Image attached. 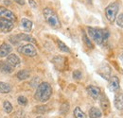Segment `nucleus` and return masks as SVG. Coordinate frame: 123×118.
Listing matches in <instances>:
<instances>
[{
	"instance_id": "nucleus-1",
	"label": "nucleus",
	"mask_w": 123,
	"mask_h": 118,
	"mask_svg": "<svg viewBox=\"0 0 123 118\" xmlns=\"http://www.w3.org/2000/svg\"><path fill=\"white\" fill-rule=\"evenodd\" d=\"M51 94H52V87L50 86V84L47 82H42L36 89L34 98L39 102L45 103L51 97Z\"/></svg>"
},
{
	"instance_id": "nucleus-2",
	"label": "nucleus",
	"mask_w": 123,
	"mask_h": 118,
	"mask_svg": "<svg viewBox=\"0 0 123 118\" xmlns=\"http://www.w3.org/2000/svg\"><path fill=\"white\" fill-rule=\"evenodd\" d=\"M87 32L89 37L98 44H102L109 37V31L107 30L96 29V28H87Z\"/></svg>"
},
{
	"instance_id": "nucleus-3",
	"label": "nucleus",
	"mask_w": 123,
	"mask_h": 118,
	"mask_svg": "<svg viewBox=\"0 0 123 118\" xmlns=\"http://www.w3.org/2000/svg\"><path fill=\"white\" fill-rule=\"evenodd\" d=\"M43 14L46 19V23L52 27L53 29H60L61 28V22L60 19L58 17V15L56 14V12L50 9V8H45L43 11Z\"/></svg>"
},
{
	"instance_id": "nucleus-4",
	"label": "nucleus",
	"mask_w": 123,
	"mask_h": 118,
	"mask_svg": "<svg viewBox=\"0 0 123 118\" xmlns=\"http://www.w3.org/2000/svg\"><path fill=\"white\" fill-rule=\"evenodd\" d=\"M118 10H119V5L117 2L111 3L109 6H107V8L105 9V15H106V18L108 19L109 22L114 23L116 21Z\"/></svg>"
},
{
	"instance_id": "nucleus-5",
	"label": "nucleus",
	"mask_w": 123,
	"mask_h": 118,
	"mask_svg": "<svg viewBox=\"0 0 123 118\" xmlns=\"http://www.w3.org/2000/svg\"><path fill=\"white\" fill-rule=\"evenodd\" d=\"M18 51L21 52L22 54L28 56V57H35L37 55V50L34 47V45L31 44H27L24 45H21L18 47Z\"/></svg>"
},
{
	"instance_id": "nucleus-6",
	"label": "nucleus",
	"mask_w": 123,
	"mask_h": 118,
	"mask_svg": "<svg viewBox=\"0 0 123 118\" xmlns=\"http://www.w3.org/2000/svg\"><path fill=\"white\" fill-rule=\"evenodd\" d=\"M14 27V24L12 21L8 20V19H4V18H0V30L2 32H10L12 31Z\"/></svg>"
},
{
	"instance_id": "nucleus-7",
	"label": "nucleus",
	"mask_w": 123,
	"mask_h": 118,
	"mask_svg": "<svg viewBox=\"0 0 123 118\" xmlns=\"http://www.w3.org/2000/svg\"><path fill=\"white\" fill-rule=\"evenodd\" d=\"M108 88L111 92H117L120 90V85H119V79L117 76H113L110 79H109V84H108Z\"/></svg>"
},
{
	"instance_id": "nucleus-8",
	"label": "nucleus",
	"mask_w": 123,
	"mask_h": 118,
	"mask_svg": "<svg viewBox=\"0 0 123 118\" xmlns=\"http://www.w3.org/2000/svg\"><path fill=\"white\" fill-rule=\"evenodd\" d=\"M0 18H4V19H8L11 20L12 22L16 21V17L13 12H12L10 10L4 8V7H0Z\"/></svg>"
},
{
	"instance_id": "nucleus-9",
	"label": "nucleus",
	"mask_w": 123,
	"mask_h": 118,
	"mask_svg": "<svg viewBox=\"0 0 123 118\" xmlns=\"http://www.w3.org/2000/svg\"><path fill=\"white\" fill-rule=\"evenodd\" d=\"M86 91L88 93V94L94 98V99H98L99 98L100 94H101V92H100V89L97 86H94V85H89L87 88H86Z\"/></svg>"
},
{
	"instance_id": "nucleus-10",
	"label": "nucleus",
	"mask_w": 123,
	"mask_h": 118,
	"mask_svg": "<svg viewBox=\"0 0 123 118\" xmlns=\"http://www.w3.org/2000/svg\"><path fill=\"white\" fill-rule=\"evenodd\" d=\"M114 103L118 111H123V94L120 92V90L116 92Z\"/></svg>"
},
{
	"instance_id": "nucleus-11",
	"label": "nucleus",
	"mask_w": 123,
	"mask_h": 118,
	"mask_svg": "<svg viewBox=\"0 0 123 118\" xmlns=\"http://www.w3.org/2000/svg\"><path fill=\"white\" fill-rule=\"evenodd\" d=\"M12 51V47L11 44H3L0 45V57L1 58H4V57L9 56Z\"/></svg>"
},
{
	"instance_id": "nucleus-12",
	"label": "nucleus",
	"mask_w": 123,
	"mask_h": 118,
	"mask_svg": "<svg viewBox=\"0 0 123 118\" xmlns=\"http://www.w3.org/2000/svg\"><path fill=\"white\" fill-rule=\"evenodd\" d=\"M14 36L18 40V42L25 41V42H30V43H32V44H37L36 40L31 35H28V34H25V33H20V34H17V35H14Z\"/></svg>"
},
{
	"instance_id": "nucleus-13",
	"label": "nucleus",
	"mask_w": 123,
	"mask_h": 118,
	"mask_svg": "<svg viewBox=\"0 0 123 118\" xmlns=\"http://www.w3.org/2000/svg\"><path fill=\"white\" fill-rule=\"evenodd\" d=\"M100 106H101V109H102V111L106 113L109 112V110H110V102H109V100H108L107 96L105 95V94H100Z\"/></svg>"
},
{
	"instance_id": "nucleus-14",
	"label": "nucleus",
	"mask_w": 123,
	"mask_h": 118,
	"mask_svg": "<svg viewBox=\"0 0 123 118\" xmlns=\"http://www.w3.org/2000/svg\"><path fill=\"white\" fill-rule=\"evenodd\" d=\"M7 57H8L7 58V62L10 65H12V67H16V66H18L20 64V59L14 54H10Z\"/></svg>"
},
{
	"instance_id": "nucleus-15",
	"label": "nucleus",
	"mask_w": 123,
	"mask_h": 118,
	"mask_svg": "<svg viewBox=\"0 0 123 118\" xmlns=\"http://www.w3.org/2000/svg\"><path fill=\"white\" fill-rule=\"evenodd\" d=\"M102 116V112L99 109L93 107L89 111V117L90 118H101Z\"/></svg>"
},
{
	"instance_id": "nucleus-16",
	"label": "nucleus",
	"mask_w": 123,
	"mask_h": 118,
	"mask_svg": "<svg viewBox=\"0 0 123 118\" xmlns=\"http://www.w3.org/2000/svg\"><path fill=\"white\" fill-rule=\"evenodd\" d=\"M21 25L23 27V29L26 30L27 32H30L32 30V22L31 20L27 19V18H23L21 20Z\"/></svg>"
},
{
	"instance_id": "nucleus-17",
	"label": "nucleus",
	"mask_w": 123,
	"mask_h": 118,
	"mask_svg": "<svg viewBox=\"0 0 123 118\" xmlns=\"http://www.w3.org/2000/svg\"><path fill=\"white\" fill-rule=\"evenodd\" d=\"M0 70L4 73H12L13 71V67L8 62H0Z\"/></svg>"
},
{
	"instance_id": "nucleus-18",
	"label": "nucleus",
	"mask_w": 123,
	"mask_h": 118,
	"mask_svg": "<svg viewBox=\"0 0 123 118\" xmlns=\"http://www.w3.org/2000/svg\"><path fill=\"white\" fill-rule=\"evenodd\" d=\"M16 77L20 80H25V79H27L31 77V73L28 70H21L16 74Z\"/></svg>"
},
{
	"instance_id": "nucleus-19",
	"label": "nucleus",
	"mask_w": 123,
	"mask_h": 118,
	"mask_svg": "<svg viewBox=\"0 0 123 118\" xmlns=\"http://www.w3.org/2000/svg\"><path fill=\"white\" fill-rule=\"evenodd\" d=\"M12 91V87L7 82H0V93L1 94H9Z\"/></svg>"
},
{
	"instance_id": "nucleus-20",
	"label": "nucleus",
	"mask_w": 123,
	"mask_h": 118,
	"mask_svg": "<svg viewBox=\"0 0 123 118\" xmlns=\"http://www.w3.org/2000/svg\"><path fill=\"white\" fill-rule=\"evenodd\" d=\"M74 116L75 118H86L85 113L81 111V109L80 107H76L74 110Z\"/></svg>"
},
{
	"instance_id": "nucleus-21",
	"label": "nucleus",
	"mask_w": 123,
	"mask_h": 118,
	"mask_svg": "<svg viewBox=\"0 0 123 118\" xmlns=\"http://www.w3.org/2000/svg\"><path fill=\"white\" fill-rule=\"evenodd\" d=\"M57 44H58V47H59V49H60L61 51L66 52V53H70V49L67 47V45L64 44V43H62V41L58 40V41H57Z\"/></svg>"
},
{
	"instance_id": "nucleus-22",
	"label": "nucleus",
	"mask_w": 123,
	"mask_h": 118,
	"mask_svg": "<svg viewBox=\"0 0 123 118\" xmlns=\"http://www.w3.org/2000/svg\"><path fill=\"white\" fill-rule=\"evenodd\" d=\"M3 109H4V111L7 112V113H11L12 112V105L10 103L9 101H4V103H3Z\"/></svg>"
},
{
	"instance_id": "nucleus-23",
	"label": "nucleus",
	"mask_w": 123,
	"mask_h": 118,
	"mask_svg": "<svg viewBox=\"0 0 123 118\" xmlns=\"http://www.w3.org/2000/svg\"><path fill=\"white\" fill-rule=\"evenodd\" d=\"M82 40H83V42H84V44H86L89 48H93V44L91 43V41H90V39L87 37V35L85 34V32H82Z\"/></svg>"
},
{
	"instance_id": "nucleus-24",
	"label": "nucleus",
	"mask_w": 123,
	"mask_h": 118,
	"mask_svg": "<svg viewBox=\"0 0 123 118\" xmlns=\"http://www.w3.org/2000/svg\"><path fill=\"white\" fill-rule=\"evenodd\" d=\"M69 110V105L68 103H63L61 106V109H60V112H61L62 114H65Z\"/></svg>"
},
{
	"instance_id": "nucleus-25",
	"label": "nucleus",
	"mask_w": 123,
	"mask_h": 118,
	"mask_svg": "<svg viewBox=\"0 0 123 118\" xmlns=\"http://www.w3.org/2000/svg\"><path fill=\"white\" fill-rule=\"evenodd\" d=\"M116 21H117V24L118 27L123 28V13L119 14L117 18H116Z\"/></svg>"
},
{
	"instance_id": "nucleus-26",
	"label": "nucleus",
	"mask_w": 123,
	"mask_h": 118,
	"mask_svg": "<svg viewBox=\"0 0 123 118\" xmlns=\"http://www.w3.org/2000/svg\"><path fill=\"white\" fill-rule=\"evenodd\" d=\"M17 101H18V103L20 104V105H22V106H25V105L28 104V99L25 96H19Z\"/></svg>"
},
{
	"instance_id": "nucleus-27",
	"label": "nucleus",
	"mask_w": 123,
	"mask_h": 118,
	"mask_svg": "<svg viewBox=\"0 0 123 118\" xmlns=\"http://www.w3.org/2000/svg\"><path fill=\"white\" fill-rule=\"evenodd\" d=\"M73 77H74L75 79H80V77H81V73H80V71L75 70V71L73 72Z\"/></svg>"
},
{
	"instance_id": "nucleus-28",
	"label": "nucleus",
	"mask_w": 123,
	"mask_h": 118,
	"mask_svg": "<svg viewBox=\"0 0 123 118\" xmlns=\"http://www.w3.org/2000/svg\"><path fill=\"white\" fill-rule=\"evenodd\" d=\"M29 3H30L31 8H37V3L34 0H29Z\"/></svg>"
},
{
	"instance_id": "nucleus-29",
	"label": "nucleus",
	"mask_w": 123,
	"mask_h": 118,
	"mask_svg": "<svg viewBox=\"0 0 123 118\" xmlns=\"http://www.w3.org/2000/svg\"><path fill=\"white\" fill-rule=\"evenodd\" d=\"M15 2H17L19 5H24L25 4V0H15Z\"/></svg>"
},
{
	"instance_id": "nucleus-30",
	"label": "nucleus",
	"mask_w": 123,
	"mask_h": 118,
	"mask_svg": "<svg viewBox=\"0 0 123 118\" xmlns=\"http://www.w3.org/2000/svg\"><path fill=\"white\" fill-rule=\"evenodd\" d=\"M120 59H121V60H122V62H123V53H122V55L120 56Z\"/></svg>"
},
{
	"instance_id": "nucleus-31",
	"label": "nucleus",
	"mask_w": 123,
	"mask_h": 118,
	"mask_svg": "<svg viewBox=\"0 0 123 118\" xmlns=\"http://www.w3.org/2000/svg\"><path fill=\"white\" fill-rule=\"evenodd\" d=\"M36 118H43L42 116H38V117H36Z\"/></svg>"
},
{
	"instance_id": "nucleus-32",
	"label": "nucleus",
	"mask_w": 123,
	"mask_h": 118,
	"mask_svg": "<svg viewBox=\"0 0 123 118\" xmlns=\"http://www.w3.org/2000/svg\"><path fill=\"white\" fill-rule=\"evenodd\" d=\"M88 1H89V2H91V0H88Z\"/></svg>"
}]
</instances>
